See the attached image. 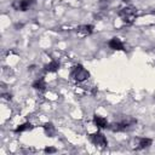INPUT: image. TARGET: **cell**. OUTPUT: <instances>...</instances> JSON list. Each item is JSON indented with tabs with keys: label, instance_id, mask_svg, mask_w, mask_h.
Wrapping results in <instances>:
<instances>
[{
	"label": "cell",
	"instance_id": "obj_1",
	"mask_svg": "<svg viewBox=\"0 0 155 155\" xmlns=\"http://www.w3.org/2000/svg\"><path fill=\"white\" fill-rule=\"evenodd\" d=\"M136 124H137V119H134L132 116H125L124 119L110 124L108 126V128L111 130L113 132H122V131H126V130L131 128Z\"/></svg>",
	"mask_w": 155,
	"mask_h": 155
},
{
	"label": "cell",
	"instance_id": "obj_2",
	"mask_svg": "<svg viewBox=\"0 0 155 155\" xmlns=\"http://www.w3.org/2000/svg\"><path fill=\"white\" fill-rule=\"evenodd\" d=\"M119 17L121 18V21L125 24L130 25L134 22L136 17H137V8L133 6H126L119 11Z\"/></svg>",
	"mask_w": 155,
	"mask_h": 155
},
{
	"label": "cell",
	"instance_id": "obj_3",
	"mask_svg": "<svg viewBox=\"0 0 155 155\" xmlns=\"http://www.w3.org/2000/svg\"><path fill=\"white\" fill-rule=\"evenodd\" d=\"M70 78L76 82H82V81H85V80H87L90 78V73L81 64H78V65H74L71 68Z\"/></svg>",
	"mask_w": 155,
	"mask_h": 155
},
{
	"label": "cell",
	"instance_id": "obj_4",
	"mask_svg": "<svg viewBox=\"0 0 155 155\" xmlns=\"http://www.w3.org/2000/svg\"><path fill=\"white\" fill-rule=\"evenodd\" d=\"M34 2H35V0H15L12 2V7L16 11L25 12L34 5Z\"/></svg>",
	"mask_w": 155,
	"mask_h": 155
},
{
	"label": "cell",
	"instance_id": "obj_5",
	"mask_svg": "<svg viewBox=\"0 0 155 155\" xmlns=\"http://www.w3.org/2000/svg\"><path fill=\"white\" fill-rule=\"evenodd\" d=\"M90 140L96 147H99V148H105L108 145V140H107L105 136L103 133H101V132H96V133L90 134Z\"/></svg>",
	"mask_w": 155,
	"mask_h": 155
},
{
	"label": "cell",
	"instance_id": "obj_6",
	"mask_svg": "<svg viewBox=\"0 0 155 155\" xmlns=\"http://www.w3.org/2000/svg\"><path fill=\"white\" fill-rule=\"evenodd\" d=\"M137 140V145H136V150H140V149H145L149 148L151 145V139L150 138H145V137H140V138H136Z\"/></svg>",
	"mask_w": 155,
	"mask_h": 155
},
{
	"label": "cell",
	"instance_id": "obj_7",
	"mask_svg": "<svg viewBox=\"0 0 155 155\" xmlns=\"http://www.w3.org/2000/svg\"><path fill=\"white\" fill-rule=\"evenodd\" d=\"M93 124H94V126L97 128H107L109 126L107 119L103 117V116H101V115H94L93 116Z\"/></svg>",
	"mask_w": 155,
	"mask_h": 155
},
{
	"label": "cell",
	"instance_id": "obj_8",
	"mask_svg": "<svg viewBox=\"0 0 155 155\" xmlns=\"http://www.w3.org/2000/svg\"><path fill=\"white\" fill-rule=\"evenodd\" d=\"M108 45H109V47L113 48V50H117V51H124V50H125L122 41H121L119 38H116V36L113 38V39H110L109 42H108Z\"/></svg>",
	"mask_w": 155,
	"mask_h": 155
},
{
	"label": "cell",
	"instance_id": "obj_9",
	"mask_svg": "<svg viewBox=\"0 0 155 155\" xmlns=\"http://www.w3.org/2000/svg\"><path fill=\"white\" fill-rule=\"evenodd\" d=\"M92 31H93V25H91V24H84V25H80L76 28V33L80 34L81 36L90 35V34H92Z\"/></svg>",
	"mask_w": 155,
	"mask_h": 155
},
{
	"label": "cell",
	"instance_id": "obj_10",
	"mask_svg": "<svg viewBox=\"0 0 155 155\" xmlns=\"http://www.w3.org/2000/svg\"><path fill=\"white\" fill-rule=\"evenodd\" d=\"M59 67H61V64H59L58 61H52V62H50L48 64H46V65L44 67V69H45V71L54 73V71H57V70L59 69Z\"/></svg>",
	"mask_w": 155,
	"mask_h": 155
},
{
	"label": "cell",
	"instance_id": "obj_11",
	"mask_svg": "<svg viewBox=\"0 0 155 155\" xmlns=\"http://www.w3.org/2000/svg\"><path fill=\"white\" fill-rule=\"evenodd\" d=\"M31 87H33L34 90H38V91H44L45 87H46L45 80H44V79H36L35 81H33Z\"/></svg>",
	"mask_w": 155,
	"mask_h": 155
},
{
	"label": "cell",
	"instance_id": "obj_12",
	"mask_svg": "<svg viewBox=\"0 0 155 155\" xmlns=\"http://www.w3.org/2000/svg\"><path fill=\"white\" fill-rule=\"evenodd\" d=\"M31 128H33V125L29 124V122H25V124L19 125V126L15 130V132H16V133H21V132H24V131H30Z\"/></svg>",
	"mask_w": 155,
	"mask_h": 155
},
{
	"label": "cell",
	"instance_id": "obj_13",
	"mask_svg": "<svg viewBox=\"0 0 155 155\" xmlns=\"http://www.w3.org/2000/svg\"><path fill=\"white\" fill-rule=\"evenodd\" d=\"M44 130H45V133H46L47 136H50V137H52V136L54 134V132H56L54 126H53L51 122L45 124V125H44Z\"/></svg>",
	"mask_w": 155,
	"mask_h": 155
},
{
	"label": "cell",
	"instance_id": "obj_14",
	"mask_svg": "<svg viewBox=\"0 0 155 155\" xmlns=\"http://www.w3.org/2000/svg\"><path fill=\"white\" fill-rule=\"evenodd\" d=\"M110 2H111V0H99V1H98V4H99V6H101L102 10L107 8V6H108Z\"/></svg>",
	"mask_w": 155,
	"mask_h": 155
},
{
	"label": "cell",
	"instance_id": "obj_15",
	"mask_svg": "<svg viewBox=\"0 0 155 155\" xmlns=\"http://www.w3.org/2000/svg\"><path fill=\"white\" fill-rule=\"evenodd\" d=\"M44 151H45L46 154H51V153H56L57 149H56V148H52V147H46V148L44 149Z\"/></svg>",
	"mask_w": 155,
	"mask_h": 155
},
{
	"label": "cell",
	"instance_id": "obj_16",
	"mask_svg": "<svg viewBox=\"0 0 155 155\" xmlns=\"http://www.w3.org/2000/svg\"><path fill=\"white\" fill-rule=\"evenodd\" d=\"M121 1H124V2H128L130 0H121Z\"/></svg>",
	"mask_w": 155,
	"mask_h": 155
}]
</instances>
